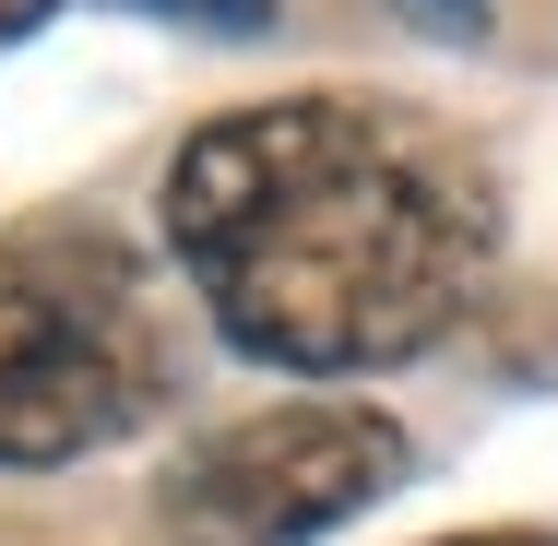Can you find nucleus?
I'll use <instances>...</instances> for the list:
<instances>
[{
  "label": "nucleus",
  "mask_w": 558,
  "mask_h": 546,
  "mask_svg": "<svg viewBox=\"0 0 558 546\" xmlns=\"http://www.w3.org/2000/svg\"><path fill=\"white\" fill-rule=\"evenodd\" d=\"M167 262L226 356L368 380L428 356L499 262V179L404 96H250L167 155Z\"/></svg>",
  "instance_id": "obj_1"
},
{
  "label": "nucleus",
  "mask_w": 558,
  "mask_h": 546,
  "mask_svg": "<svg viewBox=\"0 0 558 546\" xmlns=\"http://www.w3.org/2000/svg\"><path fill=\"white\" fill-rule=\"evenodd\" d=\"M179 404V298L108 226L0 238V475L119 451Z\"/></svg>",
  "instance_id": "obj_2"
},
{
  "label": "nucleus",
  "mask_w": 558,
  "mask_h": 546,
  "mask_svg": "<svg viewBox=\"0 0 558 546\" xmlns=\"http://www.w3.org/2000/svg\"><path fill=\"white\" fill-rule=\"evenodd\" d=\"M404 463L416 451H404V428L380 404L310 392V404H274V416H238V428L191 439L155 475V499L203 546H310L333 523H356L368 499H392Z\"/></svg>",
  "instance_id": "obj_3"
},
{
  "label": "nucleus",
  "mask_w": 558,
  "mask_h": 546,
  "mask_svg": "<svg viewBox=\"0 0 558 546\" xmlns=\"http://www.w3.org/2000/svg\"><path fill=\"white\" fill-rule=\"evenodd\" d=\"M416 12H428L440 36H475V24H487V0H416Z\"/></svg>",
  "instance_id": "obj_4"
},
{
  "label": "nucleus",
  "mask_w": 558,
  "mask_h": 546,
  "mask_svg": "<svg viewBox=\"0 0 558 546\" xmlns=\"http://www.w3.org/2000/svg\"><path fill=\"white\" fill-rule=\"evenodd\" d=\"M440 546H558V535H535V523H499V535H440Z\"/></svg>",
  "instance_id": "obj_5"
},
{
  "label": "nucleus",
  "mask_w": 558,
  "mask_h": 546,
  "mask_svg": "<svg viewBox=\"0 0 558 546\" xmlns=\"http://www.w3.org/2000/svg\"><path fill=\"white\" fill-rule=\"evenodd\" d=\"M0 48H12V12H0Z\"/></svg>",
  "instance_id": "obj_6"
}]
</instances>
